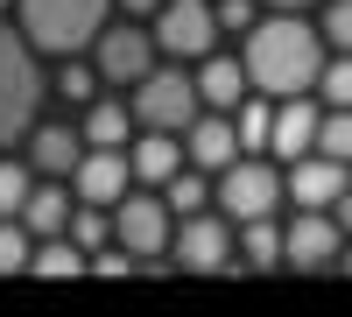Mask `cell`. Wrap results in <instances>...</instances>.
<instances>
[{
	"instance_id": "obj_15",
	"label": "cell",
	"mask_w": 352,
	"mask_h": 317,
	"mask_svg": "<svg viewBox=\"0 0 352 317\" xmlns=\"http://www.w3.org/2000/svg\"><path fill=\"white\" fill-rule=\"evenodd\" d=\"M120 155H127V177L134 184H162L169 169H184V141L162 134V127H141V134L120 141Z\"/></svg>"
},
{
	"instance_id": "obj_29",
	"label": "cell",
	"mask_w": 352,
	"mask_h": 317,
	"mask_svg": "<svg viewBox=\"0 0 352 317\" xmlns=\"http://www.w3.org/2000/svg\"><path fill=\"white\" fill-rule=\"evenodd\" d=\"M261 8H317V0H261Z\"/></svg>"
},
{
	"instance_id": "obj_12",
	"label": "cell",
	"mask_w": 352,
	"mask_h": 317,
	"mask_svg": "<svg viewBox=\"0 0 352 317\" xmlns=\"http://www.w3.org/2000/svg\"><path fill=\"white\" fill-rule=\"evenodd\" d=\"M64 184H71L78 205H113L134 177H127V155H120V149H78V162H71Z\"/></svg>"
},
{
	"instance_id": "obj_13",
	"label": "cell",
	"mask_w": 352,
	"mask_h": 317,
	"mask_svg": "<svg viewBox=\"0 0 352 317\" xmlns=\"http://www.w3.org/2000/svg\"><path fill=\"white\" fill-rule=\"evenodd\" d=\"M176 141H184V162L190 169H204V177H212V169H226L232 155H240V134H232V120H226V113H190V127L184 134H176Z\"/></svg>"
},
{
	"instance_id": "obj_4",
	"label": "cell",
	"mask_w": 352,
	"mask_h": 317,
	"mask_svg": "<svg viewBox=\"0 0 352 317\" xmlns=\"http://www.w3.org/2000/svg\"><path fill=\"white\" fill-rule=\"evenodd\" d=\"M106 219H113V240H120L141 268H162V254H169V205H162V190L155 184H127L120 197L106 205Z\"/></svg>"
},
{
	"instance_id": "obj_5",
	"label": "cell",
	"mask_w": 352,
	"mask_h": 317,
	"mask_svg": "<svg viewBox=\"0 0 352 317\" xmlns=\"http://www.w3.org/2000/svg\"><path fill=\"white\" fill-rule=\"evenodd\" d=\"M212 205H219V219H268L275 205H282V169L275 162H261V155H232L226 169H212Z\"/></svg>"
},
{
	"instance_id": "obj_2",
	"label": "cell",
	"mask_w": 352,
	"mask_h": 317,
	"mask_svg": "<svg viewBox=\"0 0 352 317\" xmlns=\"http://www.w3.org/2000/svg\"><path fill=\"white\" fill-rule=\"evenodd\" d=\"M43 99H50V85H43L36 50L0 21V149H14V141L43 120Z\"/></svg>"
},
{
	"instance_id": "obj_1",
	"label": "cell",
	"mask_w": 352,
	"mask_h": 317,
	"mask_svg": "<svg viewBox=\"0 0 352 317\" xmlns=\"http://www.w3.org/2000/svg\"><path fill=\"white\" fill-rule=\"evenodd\" d=\"M317 64H324V43H317V28L303 21V8H268V14H254L247 50H240V71H247L254 92H268V99L310 92Z\"/></svg>"
},
{
	"instance_id": "obj_20",
	"label": "cell",
	"mask_w": 352,
	"mask_h": 317,
	"mask_svg": "<svg viewBox=\"0 0 352 317\" xmlns=\"http://www.w3.org/2000/svg\"><path fill=\"white\" fill-rule=\"evenodd\" d=\"M21 275H43V282L85 275V254H78L64 233H43V240H28V261H21Z\"/></svg>"
},
{
	"instance_id": "obj_23",
	"label": "cell",
	"mask_w": 352,
	"mask_h": 317,
	"mask_svg": "<svg viewBox=\"0 0 352 317\" xmlns=\"http://www.w3.org/2000/svg\"><path fill=\"white\" fill-rule=\"evenodd\" d=\"M317 43L324 50H352V0H317Z\"/></svg>"
},
{
	"instance_id": "obj_3",
	"label": "cell",
	"mask_w": 352,
	"mask_h": 317,
	"mask_svg": "<svg viewBox=\"0 0 352 317\" xmlns=\"http://www.w3.org/2000/svg\"><path fill=\"white\" fill-rule=\"evenodd\" d=\"M14 8H21V43H28V50L78 56V50L106 28L113 0H14Z\"/></svg>"
},
{
	"instance_id": "obj_27",
	"label": "cell",
	"mask_w": 352,
	"mask_h": 317,
	"mask_svg": "<svg viewBox=\"0 0 352 317\" xmlns=\"http://www.w3.org/2000/svg\"><path fill=\"white\" fill-rule=\"evenodd\" d=\"M21 261H28V226L0 219V275H21Z\"/></svg>"
},
{
	"instance_id": "obj_25",
	"label": "cell",
	"mask_w": 352,
	"mask_h": 317,
	"mask_svg": "<svg viewBox=\"0 0 352 317\" xmlns=\"http://www.w3.org/2000/svg\"><path fill=\"white\" fill-rule=\"evenodd\" d=\"M56 92H64L71 106H85V99L99 92V71H92V64H78V56H64V71H56Z\"/></svg>"
},
{
	"instance_id": "obj_6",
	"label": "cell",
	"mask_w": 352,
	"mask_h": 317,
	"mask_svg": "<svg viewBox=\"0 0 352 317\" xmlns=\"http://www.w3.org/2000/svg\"><path fill=\"white\" fill-rule=\"evenodd\" d=\"M134 127H162V134H184L190 127V113H197V85H190V71L184 64H169V71H141L134 78Z\"/></svg>"
},
{
	"instance_id": "obj_18",
	"label": "cell",
	"mask_w": 352,
	"mask_h": 317,
	"mask_svg": "<svg viewBox=\"0 0 352 317\" xmlns=\"http://www.w3.org/2000/svg\"><path fill=\"white\" fill-rule=\"evenodd\" d=\"M21 226H28V240H43V233H64V219H71V184L64 177H43V184H28V197H21V212H14Z\"/></svg>"
},
{
	"instance_id": "obj_10",
	"label": "cell",
	"mask_w": 352,
	"mask_h": 317,
	"mask_svg": "<svg viewBox=\"0 0 352 317\" xmlns=\"http://www.w3.org/2000/svg\"><path fill=\"white\" fill-rule=\"evenodd\" d=\"M92 50H99V78L106 85H134L141 71L155 64V43H148V28H134V21H106L99 36H92Z\"/></svg>"
},
{
	"instance_id": "obj_17",
	"label": "cell",
	"mask_w": 352,
	"mask_h": 317,
	"mask_svg": "<svg viewBox=\"0 0 352 317\" xmlns=\"http://www.w3.org/2000/svg\"><path fill=\"white\" fill-rule=\"evenodd\" d=\"M28 141V169H36V177H71V162H78V127H56V120H36L21 134Z\"/></svg>"
},
{
	"instance_id": "obj_7",
	"label": "cell",
	"mask_w": 352,
	"mask_h": 317,
	"mask_svg": "<svg viewBox=\"0 0 352 317\" xmlns=\"http://www.w3.org/2000/svg\"><path fill=\"white\" fill-rule=\"evenodd\" d=\"M148 43L176 64H197L204 50H219V21H212V0H155V28Z\"/></svg>"
},
{
	"instance_id": "obj_24",
	"label": "cell",
	"mask_w": 352,
	"mask_h": 317,
	"mask_svg": "<svg viewBox=\"0 0 352 317\" xmlns=\"http://www.w3.org/2000/svg\"><path fill=\"white\" fill-rule=\"evenodd\" d=\"M28 184H36V169H28V162H14V155H0V219H14V212H21Z\"/></svg>"
},
{
	"instance_id": "obj_22",
	"label": "cell",
	"mask_w": 352,
	"mask_h": 317,
	"mask_svg": "<svg viewBox=\"0 0 352 317\" xmlns=\"http://www.w3.org/2000/svg\"><path fill=\"white\" fill-rule=\"evenodd\" d=\"M162 190V205H169V219H184V212H204V205H212V184H204V169H169V177L155 184Z\"/></svg>"
},
{
	"instance_id": "obj_8",
	"label": "cell",
	"mask_w": 352,
	"mask_h": 317,
	"mask_svg": "<svg viewBox=\"0 0 352 317\" xmlns=\"http://www.w3.org/2000/svg\"><path fill=\"white\" fill-rule=\"evenodd\" d=\"M169 254L184 275H226L232 268V226L219 212H184V226H169Z\"/></svg>"
},
{
	"instance_id": "obj_26",
	"label": "cell",
	"mask_w": 352,
	"mask_h": 317,
	"mask_svg": "<svg viewBox=\"0 0 352 317\" xmlns=\"http://www.w3.org/2000/svg\"><path fill=\"white\" fill-rule=\"evenodd\" d=\"M261 14V0H212V21H219V36H247Z\"/></svg>"
},
{
	"instance_id": "obj_9",
	"label": "cell",
	"mask_w": 352,
	"mask_h": 317,
	"mask_svg": "<svg viewBox=\"0 0 352 317\" xmlns=\"http://www.w3.org/2000/svg\"><path fill=\"white\" fill-rule=\"evenodd\" d=\"M338 247H345V226H338L331 212L296 205V219L282 226V261H289V268H331Z\"/></svg>"
},
{
	"instance_id": "obj_30",
	"label": "cell",
	"mask_w": 352,
	"mask_h": 317,
	"mask_svg": "<svg viewBox=\"0 0 352 317\" xmlns=\"http://www.w3.org/2000/svg\"><path fill=\"white\" fill-rule=\"evenodd\" d=\"M0 8H8V0H0Z\"/></svg>"
},
{
	"instance_id": "obj_19",
	"label": "cell",
	"mask_w": 352,
	"mask_h": 317,
	"mask_svg": "<svg viewBox=\"0 0 352 317\" xmlns=\"http://www.w3.org/2000/svg\"><path fill=\"white\" fill-rule=\"evenodd\" d=\"M127 134H134L127 99H85V127H78V141H85V149H120Z\"/></svg>"
},
{
	"instance_id": "obj_28",
	"label": "cell",
	"mask_w": 352,
	"mask_h": 317,
	"mask_svg": "<svg viewBox=\"0 0 352 317\" xmlns=\"http://www.w3.org/2000/svg\"><path fill=\"white\" fill-rule=\"evenodd\" d=\"M120 8H127V14H155V0H120Z\"/></svg>"
},
{
	"instance_id": "obj_16",
	"label": "cell",
	"mask_w": 352,
	"mask_h": 317,
	"mask_svg": "<svg viewBox=\"0 0 352 317\" xmlns=\"http://www.w3.org/2000/svg\"><path fill=\"white\" fill-rule=\"evenodd\" d=\"M310 134H317V106H310V92H289V99H275V113H268V155H310Z\"/></svg>"
},
{
	"instance_id": "obj_11",
	"label": "cell",
	"mask_w": 352,
	"mask_h": 317,
	"mask_svg": "<svg viewBox=\"0 0 352 317\" xmlns=\"http://www.w3.org/2000/svg\"><path fill=\"white\" fill-rule=\"evenodd\" d=\"M282 197L324 212L331 197H345V162H331V155H289L282 162Z\"/></svg>"
},
{
	"instance_id": "obj_14",
	"label": "cell",
	"mask_w": 352,
	"mask_h": 317,
	"mask_svg": "<svg viewBox=\"0 0 352 317\" xmlns=\"http://www.w3.org/2000/svg\"><path fill=\"white\" fill-rule=\"evenodd\" d=\"M190 85H197V106H204V113H232V106L254 92L247 71H240V56H219V50H204V56H197Z\"/></svg>"
},
{
	"instance_id": "obj_21",
	"label": "cell",
	"mask_w": 352,
	"mask_h": 317,
	"mask_svg": "<svg viewBox=\"0 0 352 317\" xmlns=\"http://www.w3.org/2000/svg\"><path fill=\"white\" fill-rule=\"evenodd\" d=\"M232 268H282V219H240V261Z\"/></svg>"
}]
</instances>
